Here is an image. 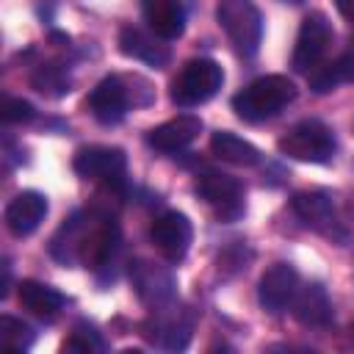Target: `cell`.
<instances>
[{
    "mask_svg": "<svg viewBox=\"0 0 354 354\" xmlns=\"http://www.w3.org/2000/svg\"><path fill=\"white\" fill-rule=\"evenodd\" d=\"M130 277H133V285H136L138 296L147 304H166V301H171L174 279H171V274L166 268H160L155 263H147V260H136L130 266Z\"/></svg>",
    "mask_w": 354,
    "mask_h": 354,
    "instance_id": "15",
    "label": "cell"
},
{
    "mask_svg": "<svg viewBox=\"0 0 354 354\" xmlns=\"http://www.w3.org/2000/svg\"><path fill=\"white\" fill-rule=\"evenodd\" d=\"M72 169L83 180L105 183V185H122L127 171V158L119 147H83L75 152Z\"/></svg>",
    "mask_w": 354,
    "mask_h": 354,
    "instance_id": "8",
    "label": "cell"
},
{
    "mask_svg": "<svg viewBox=\"0 0 354 354\" xmlns=\"http://www.w3.org/2000/svg\"><path fill=\"white\" fill-rule=\"evenodd\" d=\"M194 191L227 221L243 213V185L224 171H202L194 183Z\"/></svg>",
    "mask_w": 354,
    "mask_h": 354,
    "instance_id": "9",
    "label": "cell"
},
{
    "mask_svg": "<svg viewBox=\"0 0 354 354\" xmlns=\"http://www.w3.org/2000/svg\"><path fill=\"white\" fill-rule=\"evenodd\" d=\"M130 108V91L122 77H102L88 94V111L100 124H119Z\"/></svg>",
    "mask_w": 354,
    "mask_h": 354,
    "instance_id": "12",
    "label": "cell"
},
{
    "mask_svg": "<svg viewBox=\"0 0 354 354\" xmlns=\"http://www.w3.org/2000/svg\"><path fill=\"white\" fill-rule=\"evenodd\" d=\"M149 30L160 39H180L185 30V6L180 0H149L147 3Z\"/></svg>",
    "mask_w": 354,
    "mask_h": 354,
    "instance_id": "19",
    "label": "cell"
},
{
    "mask_svg": "<svg viewBox=\"0 0 354 354\" xmlns=\"http://www.w3.org/2000/svg\"><path fill=\"white\" fill-rule=\"evenodd\" d=\"M0 116L6 124H19V122H30L36 116L33 105L28 100H19V97H6L3 100V108H0Z\"/></svg>",
    "mask_w": 354,
    "mask_h": 354,
    "instance_id": "25",
    "label": "cell"
},
{
    "mask_svg": "<svg viewBox=\"0 0 354 354\" xmlns=\"http://www.w3.org/2000/svg\"><path fill=\"white\" fill-rule=\"evenodd\" d=\"M307 80H310V88H313L315 94H326V91L337 88V86L346 80L343 61H340V58H335V61H321V64L307 75Z\"/></svg>",
    "mask_w": 354,
    "mask_h": 354,
    "instance_id": "21",
    "label": "cell"
},
{
    "mask_svg": "<svg viewBox=\"0 0 354 354\" xmlns=\"http://www.w3.org/2000/svg\"><path fill=\"white\" fill-rule=\"evenodd\" d=\"M224 83V69L213 58H191L171 83V102L180 108H194L216 97Z\"/></svg>",
    "mask_w": 354,
    "mask_h": 354,
    "instance_id": "5",
    "label": "cell"
},
{
    "mask_svg": "<svg viewBox=\"0 0 354 354\" xmlns=\"http://www.w3.org/2000/svg\"><path fill=\"white\" fill-rule=\"evenodd\" d=\"M216 19L241 58H254L263 41V17L252 0H218Z\"/></svg>",
    "mask_w": 354,
    "mask_h": 354,
    "instance_id": "3",
    "label": "cell"
},
{
    "mask_svg": "<svg viewBox=\"0 0 354 354\" xmlns=\"http://www.w3.org/2000/svg\"><path fill=\"white\" fill-rule=\"evenodd\" d=\"M64 348H69V351H102L105 343L100 340V335H97L94 326H88V324H77L75 332H72V337L64 343Z\"/></svg>",
    "mask_w": 354,
    "mask_h": 354,
    "instance_id": "24",
    "label": "cell"
},
{
    "mask_svg": "<svg viewBox=\"0 0 354 354\" xmlns=\"http://www.w3.org/2000/svg\"><path fill=\"white\" fill-rule=\"evenodd\" d=\"M351 332H354V329H351Z\"/></svg>",
    "mask_w": 354,
    "mask_h": 354,
    "instance_id": "28",
    "label": "cell"
},
{
    "mask_svg": "<svg viewBox=\"0 0 354 354\" xmlns=\"http://www.w3.org/2000/svg\"><path fill=\"white\" fill-rule=\"evenodd\" d=\"M17 296H19V304L28 313H33L36 318H44V321H53L66 304V299L55 288H50L44 282H36V279H22Z\"/></svg>",
    "mask_w": 354,
    "mask_h": 354,
    "instance_id": "18",
    "label": "cell"
},
{
    "mask_svg": "<svg viewBox=\"0 0 354 354\" xmlns=\"http://www.w3.org/2000/svg\"><path fill=\"white\" fill-rule=\"evenodd\" d=\"M119 246V227L113 218L75 216L53 238V254L61 263H83L86 268H102Z\"/></svg>",
    "mask_w": 354,
    "mask_h": 354,
    "instance_id": "1",
    "label": "cell"
},
{
    "mask_svg": "<svg viewBox=\"0 0 354 354\" xmlns=\"http://www.w3.org/2000/svg\"><path fill=\"white\" fill-rule=\"evenodd\" d=\"M296 100V86L285 75H263L232 97V111L243 122H266Z\"/></svg>",
    "mask_w": 354,
    "mask_h": 354,
    "instance_id": "2",
    "label": "cell"
},
{
    "mask_svg": "<svg viewBox=\"0 0 354 354\" xmlns=\"http://www.w3.org/2000/svg\"><path fill=\"white\" fill-rule=\"evenodd\" d=\"M277 147L282 155L301 163H329L335 158L337 141L332 127H326L321 119H301L277 141Z\"/></svg>",
    "mask_w": 354,
    "mask_h": 354,
    "instance_id": "4",
    "label": "cell"
},
{
    "mask_svg": "<svg viewBox=\"0 0 354 354\" xmlns=\"http://www.w3.org/2000/svg\"><path fill=\"white\" fill-rule=\"evenodd\" d=\"M47 216V196L39 191H19L8 205H6V227L11 235L25 238L39 230V224Z\"/></svg>",
    "mask_w": 354,
    "mask_h": 354,
    "instance_id": "14",
    "label": "cell"
},
{
    "mask_svg": "<svg viewBox=\"0 0 354 354\" xmlns=\"http://www.w3.org/2000/svg\"><path fill=\"white\" fill-rule=\"evenodd\" d=\"M0 343H3V348H8V351H25V348L33 343V332H30V326L22 324L19 318L3 315V318H0Z\"/></svg>",
    "mask_w": 354,
    "mask_h": 354,
    "instance_id": "22",
    "label": "cell"
},
{
    "mask_svg": "<svg viewBox=\"0 0 354 354\" xmlns=\"http://www.w3.org/2000/svg\"><path fill=\"white\" fill-rule=\"evenodd\" d=\"M166 39H160L158 33H147L141 28H124L119 33V50L127 55V58H136V61H144L149 66H166L171 53H169V44H163Z\"/></svg>",
    "mask_w": 354,
    "mask_h": 354,
    "instance_id": "16",
    "label": "cell"
},
{
    "mask_svg": "<svg viewBox=\"0 0 354 354\" xmlns=\"http://www.w3.org/2000/svg\"><path fill=\"white\" fill-rule=\"evenodd\" d=\"M279 3H288V6H301L304 0H279Z\"/></svg>",
    "mask_w": 354,
    "mask_h": 354,
    "instance_id": "27",
    "label": "cell"
},
{
    "mask_svg": "<svg viewBox=\"0 0 354 354\" xmlns=\"http://www.w3.org/2000/svg\"><path fill=\"white\" fill-rule=\"evenodd\" d=\"M202 133V119L194 116V113H177L174 119L152 127L147 133V144L158 152H183L185 147H191Z\"/></svg>",
    "mask_w": 354,
    "mask_h": 354,
    "instance_id": "13",
    "label": "cell"
},
{
    "mask_svg": "<svg viewBox=\"0 0 354 354\" xmlns=\"http://www.w3.org/2000/svg\"><path fill=\"white\" fill-rule=\"evenodd\" d=\"M290 205H293V213L301 218L304 227H310V230H315L324 238L337 241V243L348 241V232L340 227V218L335 213V202L326 191H301L290 199Z\"/></svg>",
    "mask_w": 354,
    "mask_h": 354,
    "instance_id": "6",
    "label": "cell"
},
{
    "mask_svg": "<svg viewBox=\"0 0 354 354\" xmlns=\"http://www.w3.org/2000/svg\"><path fill=\"white\" fill-rule=\"evenodd\" d=\"M299 271L290 263H274L271 268L263 271L260 282H257V299L260 307L268 313H282L285 307H290L296 290H299Z\"/></svg>",
    "mask_w": 354,
    "mask_h": 354,
    "instance_id": "11",
    "label": "cell"
},
{
    "mask_svg": "<svg viewBox=\"0 0 354 354\" xmlns=\"http://www.w3.org/2000/svg\"><path fill=\"white\" fill-rule=\"evenodd\" d=\"M290 307H293V318L304 326L324 329V326L332 324V301H329L326 290L318 282H310V285L299 288Z\"/></svg>",
    "mask_w": 354,
    "mask_h": 354,
    "instance_id": "17",
    "label": "cell"
},
{
    "mask_svg": "<svg viewBox=\"0 0 354 354\" xmlns=\"http://www.w3.org/2000/svg\"><path fill=\"white\" fill-rule=\"evenodd\" d=\"M30 83L36 86V91L50 94V97H64V94L69 91V80H66L64 69H61V66H55V64L41 66V69L30 77Z\"/></svg>",
    "mask_w": 354,
    "mask_h": 354,
    "instance_id": "23",
    "label": "cell"
},
{
    "mask_svg": "<svg viewBox=\"0 0 354 354\" xmlns=\"http://www.w3.org/2000/svg\"><path fill=\"white\" fill-rule=\"evenodd\" d=\"M210 149L218 160H227L232 166H257L260 163V149L254 144H249L246 138L230 133V130H218L210 138Z\"/></svg>",
    "mask_w": 354,
    "mask_h": 354,
    "instance_id": "20",
    "label": "cell"
},
{
    "mask_svg": "<svg viewBox=\"0 0 354 354\" xmlns=\"http://www.w3.org/2000/svg\"><path fill=\"white\" fill-rule=\"evenodd\" d=\"M149 238L152 243L158 246V252L169 260V263H180L188 249H191V241H194V227L188 221L185 213H177V210H166L160 213L152 227H149Z\"/></svg>",
    "mask_w": 354,
    "mask_h": 354,
    "instance_id": "10",
    "label": "cell"
},
{
    "mask_svg": "<svg viewBox=\"0 0 354 354\" xmlns=\"http://www.w3.org/2000/svg\"><path fill=\"white\" fill-rule=\"evenodd\" d=\"M332 44V25L321 11H313L304 17L299 36H296V47H293V69L301 75H310L326 55Z\"/></svg>",
    "mask_w": 354,
    "mask_h": 354,
    "instance_id": "7",
    "label": "cell"
},
{
    "mask_svg": "<svg viewBox=\"0 0 354 354\" xmlns=\"http://www.w3.org/2000/svg\"><path fill=\"white\" fill-rule=\"evenodd\" d=\"M335 6L340 11V17H346V19L354 22V0H335Z\"/></svg>",
    "mask_w": 354,
    "mask_h": 354,
    "instance_id": "26",
    "label": "cell"
}]
</instances>
